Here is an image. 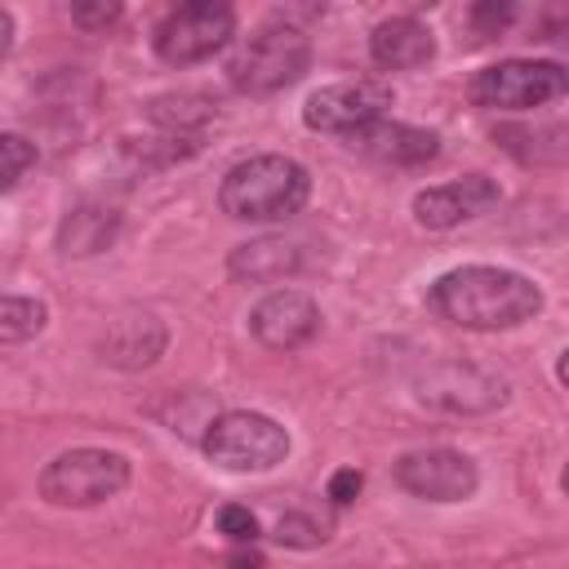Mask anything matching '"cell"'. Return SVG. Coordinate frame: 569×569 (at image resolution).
<instances>
[{
	"mask_svg": "<svg viewBox=\"0 0 569 569\" xmlns=\"http://www.w3.org/2000/svg\"><path fill=\"white\" fill-rule=\"evenodd\" d=\"M427 307L462 329H516L542 311V289L507 267H453L431 284Z\"/></svg>",
	"mask_w": 569,
	"mask_h": 569,
	"instance_id": "cell-1",
	"label": "cell"
},
{
	"mask_svg": "<svg viewBox=\"0 0 569 569\" xmlns=\"http://www.w3.org/2000/svg\"><path fill=\"white\" fill-rule=\"evenodd\" d=\"M311 196V178L289 156H249L227 169L218 187V204L240 222H280L298 213Z\"/></svg>",
	"mask_w": 569,
	"mask_h": 569,
	"instance_id": "cell-2",
	"label": "cell"
},
{
	"mask_svg": "<svg viewBox=\"0 0 569 569\" xmlns=\"http://www.w3.org/2000/svg\"><path fill=\"white\" fill-rule=\"evenodd\" d=\"M311 62V40L289 22H267L236 44L227 58V80L240 93H276L293 84Z\"/></svg>",
	"mask_w": 569,
	"mask_h": 569,
	"instance_id": "cell-3",
	"label": "cell"
},
{
	"mask_svg": "<svg viewBox=\"0 0 569 569\" xmlns=\"http://www.w3.org/2000/svg\"><path fill=\"white\" fill-rule=\"evenodd\" d=\"M129 485V462L111 449H67L40 471V498L53 507H98Z\"/></svg>",
	"mask_w": 569,
	"mask_h": 569,
	"instance_id": "cell-4",
	"label": "cell"
},
{
	"mask_svg": "<svg viewBox=\"0 0 569 569\" xmlns=\"http://www.w3.org/2000/svg\"><path fill=\"white\" fill-rule=\"evenodd\" d=\"M204 453L227 471H271L289 453V431L267 413H218L204 431Z\"/></svg>",
	"mask_w": 569,
	"mask_h": 569,
	"instance_id": "cell-5",
	"label": "cell"
},
{
	"mask_svg": "<svg viewBox=\"0 0 569 569\" xmlns=\"http://www.w3.org/2000/svg\"><path fill=\"white\" fill-rule=\"evenodd\" d=\"M569 84L560 62H529V58H507L471 80V102L485 111H529L551 98H560Z\"/></svg>",
	"mask_w": 569,
	"mask_h": 569,
	"instance_id": "cell-6",
	"label": "cell"
},
{
	"mask_svg": "<svg viewBox=\"0 0 569 569\" xmlns=\"http://www.w3.org/2000/svg\"><path fill=\"white\" fill-rule=\"evenodd\" d=\"M236 31V13L231 4H218V0H191V4H178L160 27H156V53L169 62V67H191V62H204L213 58Z\"/></svg>",
	"mask_w": 569,
	"mask_h": 569,
	"instance_id": "cell-7",
	"label": "cell"
},
{
	"mask_svg": "<svg viewBox=\"0 0 569 569\" xmlns=\"http://www.w3.org/2000/svg\"><path fill=\"white\" fill-rule=\"evenodd\" d=\"M418 400L431 409H449V413H489L507 400V382L498 373H485L476 365H458V360H440L427 365L418 373Z\"/></svg>",
	"mask_w": 569,
	"mask_h": 569,
	"instance_id": "cell-8",
	"label": "cell"
},
{
	"mask_svg": "<svg viewBox=\"0 0 569 569\" xmlns=\"http://www.w3.org/2000/svg\"><path fill=\"white\" fill-rule=\"evenodd\" d=\"M396 480L413 498H427V502H462V498L476 493L480 471L458 449H418V453H405L396 462Z\"/></svg>",
	"mask_w": 569,
	"mask_h": 569,
	"instance_id": "cell-9",
	"label": "cell"
},
{
	"mask_svg": "<svg viewBox=\"0 0 569 569\" xmlns=\"http://www.w3.org/2000/svg\"><path fill=\"white\" fill-rule=\"evenodd\" d=\"M391 107V89L387 84H373V80H356V84H325L307 98L302 107V120L307 129H320V133H356L373 120H382V111Z\"/></svg>",
	"mask_w": 569,
	"mask_h": 569,
	"instance_id": "cell-10",
	"label": "cell"
},
{
	"mask_svg": "<svg viewBox=\"0 0 569 569\" xmlns=\"http://www.w3.org/2000/svg\"><path fill=\"white\" fill-rule=\"evenodd\" d=\"M498 200H502V191H498L493 178L467 173V178H453V182L418 191L413 196V218L422 227H431V231H445V227H458V222H471V218L489 213Z\"/></svg>",
	"mask_w": 569,
	"mask_h": 569,
	"instance_id": "cell-11",
	"label": "cell"
},
{
	"mask_svg": "<svg viewBox=\"0 0 569 569\" xmlns=\"http://www.w3.org/2000/svg\"><path fill=\"white\" fill-rule=\"evenodd\" d=\"M249 329H253V338H258L262 347H271V351H293V347H302V342L320 329V307H316L307 293H298V289H276V293H267V298L253 307Z\"/></svg>",
	"mask_w": 569,
	"mask_h": 569,
	"instance_id": "cell-12",
	"label": "cell"
},
{
	"mask_svg": "<svg viewBox=\"0 0 569 569\" xmlns=\"http://www.w3.org/2000/svg\"><path fill=\"white\" fill-rule=\"evenodd\" d=\"M164 338H169V333H164V325H160L151 311H120V316L107 325L98 351H102V360H111V365H120V369H147V365L160 360Z\"/></svg>",
	"mask_w": 569,
	"mask_h": 569,
	"instance_id": "cell-13",
	"label": "cell"
},
{
	"mask_svg": "<svg viewBox=\"0 0 569 569\" xmlns=\"http://www.w3.org/2000/svg\"><path fill=\"white\" fill-rule=\"evenodd\" d=\"M351 147L382 164H427V160H436L440 138L431 129H413L400 120H373L351 133Z\"/></svg>",
	"mask_w": 569,
	"mask_h": 569,
	"instance_id": "cell-14",
	"label": "cell"
},
{
	"mask_svg": "<svg viewBox=\"0 0 569 569\" xmlns=\"http://www.w3.org/2000/svg\"><path fill=\"white\" fill-rule=\"evenodd\" d=\"M302 267V249L284 236H262V240H249V244H236L231 258H227V271L236 280H253V284H271V280H284Z\"/></svg>",
	"mask_w": 569,
	"mask_h": 569,
	"instance_id": "cell-15",
	"label": "cell"
},
{
	"mask_svg": "<svg viewBox=\"0 0 569 569\" xmlns=\"http://www.w3.org/2000/svg\"><path fill=\"white\" fill-rule=\"evenodd\" d=\"M369 53L378 67H422L436 53V40L418 18H387L369 36Z\"/></svg>",
	"mask_w": 569,
	"mask_h": 569,
	"instance_id": "cell-16",
	"label": "cell"
},
{
	"mask_svg": "<svg viewBox=\"0 0 569 569\" xmlns=\"http://www.w3.org/2000/svg\"><path fill=\"white\" fill-rule=\"evenodd\" d=\"M120 231V213L107 204H80L58 222V249L67 258H93L102 253Z\"/></svg>",
	"mask_w": 569,
	"mask_h": 569,
	"instance_id": "cell-17",
	"label": "cell"
},
{
	"mask_svg": "<svg viewBox=\"0 0 569 569\" xmlns=\"http://www.w3.org/2000/svg\"><path fill=\"white\" fill-rule=\"evenodd\" d=\"M49 307L40 298H22V293H0V342H27L44 329Z\"/></svg>",
	"mask_w": 569,
	"mask_h": 569,
	"instance_id": "cell-18",
	"label": "cell"
},
{
	"mask_svg": "<svg viewBox=\"0 0 569 569\" xmlns=\"http://www.w3.org/2000/svg\"><path fill=\"white\" fill-rule=\"evenodd\" d=\"M151 120L156 124H169V129H200L213 120V107L204 98H156L151 102Z\"/></svg>",
	"mask_w": 569,
	"mask_h": 569,
	"instance_id": "cell-19",
	"label": "cell"
},
{
	"mask_svg": "<svg viewBox=\"0 0 569 569\" xmlns=\"http://www.w3.org/2000/svg\"><path fill=\"white\" fill-rule=\"evenodd\" d=\"M31 164H36V142H27L22 133H0V191L13 187Z\"/></svg>",
	"mask_w": 569,
	"mask_h": 569,
	"instance_id": "cell-20",
	"label": "cell"
},
{
	"mask_svg": "<svg viewBox=\"0 0 569 569\" xmlns=\"http://www.w3.org/2000/svg\"><path fill=\"white\" fill-rule=\"evenodd\" d=\"M276 542H284V547H320L325 542V529L311 516L289 511V516L276 520Z\"/></svg>",
	"mask_w": 569,
	"mask_h": 569,
	"instance_id": "cell-21",
	"label": "cell"
},
{
	"mask_svg": "<svg viewBox=\"0 0 569 569\" xmlns=\"http://www.w3.org/2000/svg\"><path fill=\"white\" fill-rule=\"evenodd\" d=\"M218 533H227L231 542H253L258 538V516L249 507H222L218 511Z\"/></svg>",
	"mask_w": 569,
	"mask_h": 569,
	"instance_id": "cell-22",
	"label": "cell"
},
{
	"mask_svg": "<svg viewBox=\"0 0 569 569\" xmlns=\"http://www.w3.org/2000/svg\"><path fill=\"white\" fill-rule=\"evenodd\" d=\"M120 18V4L116 0H98V4H71V22H80L84 31H98L107 22Z\"/></svg>",
	"mask_w": 569,
	"mask_h": 569,
	"instance_id": "cell-23",
	"label": "cell"
},
{
	"mask_svg": "<svg viewBox=\"0 0 569 569\" xmlns=\"http://www.w3.org/2000/svg\"><path fill=\"white\" fill-rule=\"evenodd\" d=\"M511 18H516V9H511V4H493V0H489V4H476V9H471V22H476V27L485 31V36H498V31H502V27L511 22Z\"/></svg>",
	"mask_w": 569,
	"mask_h": 569,
	"instance_id": "cell-24",
	"label": "cell"
},
{
	"mask_svg": "<svg viewBox=\"0 0 569 569\" xmlns=\"http://www.w3.org/2000/svg\"><path fill=\"white\" fill-rule=\"evenodd\" d=\"M360 485H365V476H360L356 467H342V471H333V480H329V498H333L338 507H347V502H356Z\"/></svg>",
	"mask_w": 569,
	"mask_h": 569,
	"instance_id": "cell-25",
	"label": "cell"
},
{
	"mask_svg": "<svg viewBox=\"0 0 569 569\" xmlns=\"http://www.w3.org/2000/svg\"><path fill=\"white\" fill-rule=\"evenodd\" d=\"M227 565L231 569H262V556L258 551H236V556H227Z\"/></svg>",
	"mask_w": 569,
	"mask_h": 569,
	"instance_id": "cell-26",
	"label": "cell"
},
{
	"mask_svg": "<svg viewBox=\"0 0 569 569\" xmlns=\"http://www.w3.org/2000/svg\"><path fill=\"white\" fill-rule=\"evenodd\" d=\"M9 44H13V13L0 9V53H9Z\"/></svg>",
	"mask_w": 569,
	"mask_h": 569,
	"instance_id": "cell-27",
	"label": "cell"
}]
</instances>
